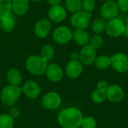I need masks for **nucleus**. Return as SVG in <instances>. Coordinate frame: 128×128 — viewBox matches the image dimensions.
<instances>
[{
  "mask_svg": "<svg viewBox=\"0 0 128 128\" xmlns=\"http://www.w3.org/2000/svg\"><path fill=\"white\" fill-rule=\"evenodd\" d=\"M64 74V72L59 64L56 63H51L48 64L44 74L49 81L52 82H58L62 80Z\"/></svg>",
  "mask_w": 128,
  "mask_h": 128,
  "instance_id": "ddd939ff",
  "label": "nucleus"
},
{
  "mask_svg": "<svg viewBox=\"0 0 128 128\" xmlns=\"http://www.w3.org/2000/svg\"><path fill=\"white\" fill-rule=\"evenodd\" d=\"M48 64V62L40 55H32L26 61V70L30 74L35 76H40L44 74Z\"/></svg>",
  "mask_w": 128,
  "mask_h": 128,
  "instance_id": "f03ea898",
  "label": "nucleus"
},
{
  "mask_svg": "<svg viewBox=\"0 0 128 128\" xmlns=\"http://www.w3.org/2000/svg\"><path fill=\"white\" fill-rule=\"evenodd\" d=\"M64 74L71 80L80 77L83 72V64L80 61L70 60L64 68Z\"/></svg>",
  "mask_w": 128,
  "mask_h": 128,
  "instance_id": "f8f14e48",
  "label": "nucleus"
},
{
  "mask_svg": "<svg viewBox=\"0 0 128 128\" xmlns=\"http://www.w3.org/2000/svg\"><path fill=\"white\" fill-rule=\"evenodd\" d=\"M91 98L92 101L95 104H102L106 100V92L96 88L92 93Z\"/></svg>",
  "mask_w": 128,
  "mask_h": 128,
  "instance_id": "a878e982",
  "label": "nucleus"
},
{
  "mask_svg": "<svg viewBox=\"0 0 128 128\" xmlns=\"http://www.w3.org/2000/svg\"><path fill=\"white\" fill-rule=\"evenodd\" d=\"M6 79L9 85L19 86L22 82V75L16 68H10L6 73Z\"/></svg>",
  "mask_w": 128,
  "mask_h": 128,
  "instance_id": "6ab92c4d",
  "label": "nucleus"
},
{
  "mask_svg": "<svg viewBox=\"0 0 128 128\" xmlns=\"http://www.w3.org/2000/svg\"><path fill=\"white\" fill-rule=\"evenodd\" d=\"M96 6L95 0H82V10L92 13Z\"/></svg>",
  "mask_w": 128,
  "mask_h": 128,
  "instance_id": "c756f323",
  "label": "nucleus"
},
{
  "mask_svg": "<svg viewBox=\"0 0 128 128\" xmlns=\"http://www.w3.org/2000/svg\"><path fill=\"white\" fill-rule=\"evenodd\" d=\"M83 115L78 108L70 106L62 110L58 115V123L63 128H80Z\"/></svg>",
  "mask_w": 128,
  "mask_h": 128,
  "instance_id": "f257e3e1",
  "label": "nucleus"
},
{
  "mask_svg": "<svg viewBox=\"0 0 128 128\" xmlns=\"http://www.w3.org/2000/svg\"><path fill=\"white\" fill-rule=\"evenodd\" d=\"M119 10L123 13L128 12V0H116Z\"/></svg>",
  "mask_w": 128,
  "mask_h": 128,
  "instance_id": "7c9ffc66",
  "label": "nucleus"
},
{
  "mask_svg": "<svg viewBox=\"0 0 128 128\" xmlns=\"http://www.w3.org/2000/svg\"><path fill=\"white\" fill-rule=\"evenodd\" d=\"M94 64L98 69L104 70L111 67V58L108 56L101 55L97 56Z\"/></svg>",
  "mask_w": 128,
  "mask_h": 128,
  "instance_id": "aec40b11",
  "label": "nucleus"
},
{
  "mask_svg": "<svg viewBox=\"0 0 128 128\" xmlns=\"http://www.w3.org/2000/svg\"><path fill=\"white\" fill-rule=\"evenodd\" d=\"M81 128H96L97 122L95 118L92 116H83V118L81 122Z\"/></svg>",
  "mask_w": 128,
  "mask_h": 128,
  "instance_id": "c85d7f7f",
  "label": "nucleus"
},
{
  "mask_svg": "<svg viewBox=\"0 0 128 128\" xmlns=\"http://www.w3.org/2000/svg\"><path fill=\"white\" fill-rule=\"evenodd\" d=\"M22 92L29 99H37L40 93L41 88L40 85L34 80H27L22 87Z\"/></svg>",
  "mask_w": 128,
  "mask_h": 128,
  "instance_id": "4468645a",
  "label": "nucleus"
},
{
  "mask_svg": "<svg viewBox=\"0 0 128 128\" xmlns=\"http://www.w3.org/2000/svg\"><path fill=\"white\" fill-rule=\"evenodd\" d=\"M118 7L116 1H106L100 8V16L104 20H110L117 17L118 14Z\"/></svg>",
  "mask_w": 128,
  "mask_h": 128,
  "instance_id": "1a4fd4ad",
  "label": "nucleus"
},
{
  "mask_svg": "<svg viewBox=\"0 0 128 128\" xmlns=\"http://www.w3.org/2000/svg\"><path fill=\"white\" fill-rule=\"evenodd\" d=\"M62 104V98L56 92H50L45 94L41 99V106L46 110H56Z\"/></svg>",
  "mask_w": 128,
  "mask_h": 128,
  "instance_id": "423d86ee",
  "label": "nucleus"
},
{
  "mask_svg": "<svg viewBox=\"0 0 128 128\" xmlns=\"http://www.w3.org/2000/svg\"><path fill=\"white\" fill-rule=\"evenodd\" d=\"M92 16V13H89L81 10L72 14L70 16V24L76 29H86L90 23Z\"/></svg>",
  "mask_w": 128,
  "mask_h": 128,
  "instance_id": "20e7f679",
  "label": "nucleus"
},
{
  "mask_svg": "<svg viewBox=\"0 0 128 128\" xmlns=\"http://www.w3.org/2000/svg\"><path fill=\"white\" fill-rule=\"evenodd\" d=\"M62 0H46L47 3L51 6H56V5H60Z\"/></svg>",
  "mask_w": 128,
  "mask_h": 128,
  "instance_id": "f704fd0d",
  "label": "nucleus"
},
{
  "mask_svg": "<svg viewBox=\"0 0 128 128\" xmlns=\"http://www.w3.org/2000/svg\"><path fill=\"white\" fill-rule=\"evenodd\" d=\"M65 8L72 14L80 11L82 10V0H65Z\"/></svg>",
  "mask_w": 128,
  "mask_h": 128,
  "instance_id": "393cba45",
  "label": "nucleus"
},
{
  "mask_svg": "<svg viewBox=\"0 0 128 128\" xmlns=\"http://www.w3.org/2000/svg\"><path fill=\"white\" fill-rule=\"evenodd\" d=\"M14 119L8 113L0 115V128H13Z\"/></svg>",
  "mask_w": 128,
  "mask_h": 128,
  "instance_id": "bb28decb",
  "label": "nucleus"
},
{
  "mask_svg": "<svg viewBox=\"0 0 128 128\" xmlns=\"http://www.w3.org/2000/svg\"><path fill=\"white\" fill-rule=\"evenodd\" d=\"M52 39L55 43L64 45L69 43L73 38V32L66 26H61L57 27L52 32Z\"/></svg>",
  "mask_w": 128,
  "mask_h": 128,
  "instance_id": "0eeeda50",
  "label": "nucleus"
},
{
  "mask_svg": "<svg viewBox=\"0 0 128 128\" xmlns=\"http://www.w3.org/2000/svg\"><path fill=\"white\" fill-rule=\"evenodd\" d=\"M22 93V88L8 84L2 89L0 99L4 106L12 107L18 102Z\"/></svg>",
  "mask_w": 128,
  "mask_h": 128,
  "instance_id": "7ed1b4c3",
  "label": "nucleus"
},
{
  "mask_svg": "<svg viewBox=\"0 0 128 128\" xmlns=\"http://www.w3.org/2000/svg\"><path fill=\"white\" fill-rule=\"evenodd\" d=\"M106 20L102 18H98L94 20L92 23V30L94 33V34H101L105 32L106 28Z\"/></svg>",
  "mask_w": 128,
  "mask_h": 128,
  "instance_id": "b1692460",
  "label": "nucleus"
},
{
  "mask_svg": "<svg viewBox=\"0 0 128 128\" xmlns=\"http://www.w3.org/2000/svg\"><path fill=\"white\" fill-rule=\"evenodd\" d=\"M14 26L15 21L11 15L0 20V27L4 32H12L14 28Z\"/></svg>",
  "mask_w": 128,
  "mask_h": 128,
  "instance_id": "5701e85b",
  "label": "nucleus"
},
{
  "mask_svg": "<svg viewBox=\"0 0 128 128\" xmlns=\"http://www.w3.org/2000/svg\"><path fill=\"white\" fill-rule=\"evenodd\" d=\"M70 60H74V61H80V53L77 52H73L70 55Z\"/></svg>",
  "mask_w": 128,
  "mask_h": 128,
  "instance_id": "72a5a7b5",
  "label": "nucleus"
},
{
  "mask_svg": "<svg viewBox=\"0 0 128 128\" xmlns=\"http://www.w3.org/2000/svg\"><path fill=\"white\" fill-rule=\"evenodd\" d=\"M125 30L124 22L118 18L116 17L107 21L106 24L105 33L110 38H118L122 35Z\"/></svg>",
  "mask_w": 128,
  "mask_h": 128,
  "instance_id": "39448f33",
  "label": "nucleus"
},
{
  "mask_svg": "<svg viewBox=\"0 0 128 128\" xmlns=\"http://www.w3.org/2000/svg\"><path fill=\"white\" fill-rule=\"evenodd\" d=\"M14 119L15 118H17L20 117V109L19 108H16V107H14L12 106L9 111V113H8Z\"/></svg>",
  "mask_w": 128,
  "mask_h": 128,
  "instance_id": "473e14b6",
  "label": "nucleus"
},
{
  "mask_svg": "<svg viewBox=\"0 0 128 128\" xmlns=\"http://www.w3.org/2000/svg\"><path fill=\"white\" fill-rule=\"evenodd\" d=\"M124 25H125V29L128 30V15L126 16V19L124 21Z\"/></svg>",
  "mask_w": 128,
  "mask_h": 128,
  "instance_id": "c9c22d12",
  "label": "nucleus"
},
{
  "mask_svg": "<svg viewBox=\"0 0 128 128\" xmlns=\"http://www.w3.org/2000/svg\"><path fill=\"white\" fill-rule=\"evenodd\" d=\"M79 53L80 62L86 66H90L93 64L97 58L96 50L92 47L89 44L82 46Z\"/></svg>",
  "mask_w": 128,
  "mask_h": 128,
  "instance_id": "9d476101",
  "label": "nucleus"
},
{
  "mask_svg": "<svg viewBox=\"0 0 128 128\" xmlns=\"http://www.w3.org/2000/svg\"><path fill=\"white\" fill-rule=\"evenodd\" d=\"M52 29L51 21L48 19L43 18L39 20L34 26V35L40 38L43 39L48 36Z\"/></svg>",
  "mask_w": 128,
  "mask_h": 128,
  "instance_id": "9b49d317",
  "label": "nucleus"
},
{
  "mask_svg": "<svg viewBox=\"0 0 128 128\" xmlns=\"http://www.w3.org/2000/svg\"><path fill=\"white\" fill-rule=\"evenodd\" d=\"M111 67L119 74H124L128 71V56L123 52H117L111 57Z\"/></svg>",
  "mask_w": 128,
  "mask_h": 128,
  "instance_id": "6e6552de",
  "label": "nucleus"
},
{
  "mask_svg": "<svg viewBox=\"0 0 128 128\" xmlns=\"http://www.w3.org/2000/svg\"><path fill=\"white\" fill-rule=\"evenodd\" d=\"M12 14L11 0H0V20L10 16Z\"/></svg>",
  "mask_w": 128,
  "mask_h": 128,
  "instance_id": "412c9836",
  "label": "nucleus"
},
{
  "mask_svg": "<svg viewBox=\"0 0 128 128\" xmlns=\"http://www.w3.org/2000/svg\"><path fill=\"white\" fill-rule=\"evenodd\" d=\"M110 86V84L108 83V82H106V80H100L97 82L96 85V88L99 89V90H102V91H105L106 92V90L108 89Z\"/></svg>",
  "mask_w": 128,
  "mask_h": 128,
  "instance_id": "2f4dec72",
  "label": "nucleus"
},
{
  "mask_svg": "<svg viewBox=\"0 0 128 128\" xmlns=\"http://www.w3.org/2000/svg\"><path fill=\"white\" fill-rule=\"evenodd\" d=\"M49 20L53 22H62L67 17V10L62 5L51 6L47 12Z\"/></svg>",
  "mask_w": 128,
  "mask_h": 128,
  "instance_id": "dca6fc26",
  "label": "nucleus"
},
{
  "mask_svg": "<svg viewBox=\"0 0 128 128\" xmlns=\"http://www.w3.org/2000/svg\"><path fill=\"white\" fill-rule=\"evenodd\" d=\"M75 44L84 46L89 44L90 35L85 29H75L73 32V38Z\"/></svg>",
  "mask_w": 128,
  "mask_h": 128,
  "instance_id": "a211bd4d",
  "label": "nucleus"
},
{
  "mask_svg": "<svg viewBox=\"0 0 128 128\" xmlns=\"http://www.w3.org/2000/svg\"><path fill=\"white\" fill-rule=\"evenodd\" d=\"M40 56L48 62L52 61L55 56V50L50 44H44L40 48Z\"/></svg>",
  "mask_w": 128,
  "mask_h": 128,
  "instance_id": "4be33fe9",
  "label": "nucleus"
},
{
  "mask_svg": "<svg viewBox=\"0 0 128 128\" xmlns=\"http://www.w3.org/2000/svg\"><path fill=\"white\" fill-rule=\"evenodd\" d=\"M106 1H116V0H106Z\"/></svg>",
  "mask_w": 128,
  "mask_h": 128,
  "instance_id": "58836bf2",
  "label": "nucleus"
},
{
  "mask_svg": "<svg viewBox=\"0 0 128 128\" xmlns=\"http://www.w3.org/2000/svg\"><path fill=\"white\" fill-rule=\"evenodd\" d=\"M32 1L35 2H42V1H44V0H32Z\"/></svg>",
  "mask_w": 128,
  "mask_h": 128,
  "instance_id": "4c0bfd02",
  "label": "nucleus"
},
{
  "mask_svg": "<svg viewBox=\"0 0 128 128\" xmlns=\"http://www.w3.org/2000/svg\"><path fill=\"white\" fill-rule=\"evenodd\" d=\"M124 98V91L117 84L110 85L106 90V99L112 103H119Z\"/></svg>",
  "mask_w": 128,
  "mask_h": 128,
  "instance_id": "2eb2a0df",
  "label": "nucleus"
},
{
  "mask_svg": "<svg viewBox=\"0 0 128 128\" xmlns=\"http://www.w3.org/2000/svg\"><path fill=\"white\" fill-rule=\"evenodd\" d=\"M12 12L17 16L25 15L29 9V0H11Z\"/></svg>",
  "mask_w": 128,
  "mask_h": 128,
  "instance_id": "f3484780",
  "label": "nucleus"
},
{
  "mask_svg": "<svg viewBox=\"0 0 128 128\" xmlns=\"http://www.w3.org/2000/svg\"><path fill=\"white\" fill-rule=\"evenodd\" d=\"M104 44V40L100 34H94L90 38L89 45L96 50L101 48Z\"/></svg>",
  "mask_w": 128,
  "mask_h": 128,
  "instance_id": "cd10ccee",
  "label": "nucleus"
},
{
  "mask_svg": "<svg viewBox=\"0 0 128 128\" xmlns=\"http://www.w3.org/2000/svg\"><path fill=\"white\" fill-rule=\"evenodd\" d=\"M124 34V37H125V38H126L128 40V30H126V29H125V30H124V34Z\"/></svg>",
  "mask_w": 128,
  "mask_h": 128,
  "instance_id": "e433bc0d",
  "label": "nucleus"
}]
</instances>
